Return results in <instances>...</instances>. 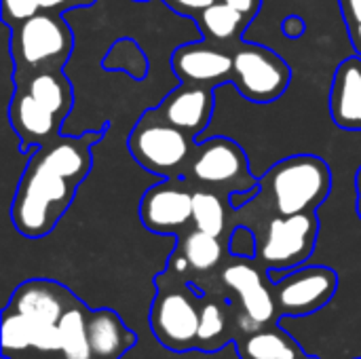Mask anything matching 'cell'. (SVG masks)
<instances>
[{"mask_svg":"<svg viewBox=\"0 0 361 359\" xmlns=\"http://www.w3.org/2000/svg\"><path fill=\"white\" fill-rule=\"evenodd\" d=\"M353 42H355L357 51L361 53V21L353 23Z\"/></svg>","mask_w":361,"mask_h":359,"instance_id":"836d02e7","label":"cell"},{"mask_svg":"<svg viewBox=\"0 0 361 359\" xmlns=\"http://www.w3.org/2000/svg\"><path fill=\"white\" fill-rule=\"evenodd\" d=\"M353 359H361V358H353Z\"/></svg>","mask_w":361,"mask_h":359,"instance_id":"f35d334b","label":"cell"},{"mask_svg":"<svg viewBox=\"0 0 361 359\" xmlns=\"http://www.w3.org/2000/svg\"><path fill=\"white\" fill-rule=\"evenodd\" d=\"M239 359H319L305 351L300 341L281 324L264 326L256 332L235 339Z\"/></svg>","mask_w":361,"mask_h":359,"instance_id":"5bb4252c","label":"cell"},{"mask_svg":"<svg viewBox=\"0 0 361 359\" xmlns=\"http://www.w3.org/2000/svg\"><path fill=\"white\" fill-rule=\"evenodd\" d=\"M176 4H180L182 8H188V11H205L207 6H212L216 0H173Z\"/></svg>","mask_w":361,"mask_h":359,"instance_id":"4dcf8cb0","label":"cell"},{"mask_svg":"<svg viewBox=\"0 0 361 359\" xmlns=\"http://www.w3.org/2000/svg\"><path fill=\"white\" fill-rule=\"evenodd\" d=\"M302 32H305V21H302L300 17L292 15V17H288V19L283 21V34H286V36L298 38V36H302Z\"/></svg>","mask_w":361,"mask_h":359,"instance_id":"f1b7e54d","label":"cell"},{"mask_svg":"<svg viewBox=\"0 0 361 359\" xmlns=\"http://www.w3.org/2000/svg\"><path fill=\"white\" fill-rule=\"evenodd\" d=\"M42 8H59V6H66L70 0H38Z\"/></svg>","mask_w":361,"mask_h":359,"instance_id":"d6a6232c","label":"cell"},{"mask_svg":"<svg viewBox=\"0 0 361 359\" xmlns=\"http://www.w3.org/2000/svg\"><path fill=\"white\" fill-rule=\"evenodd\" d=\"M269 275L252 262V258H237L233 264L224 267L222 284L237 296L239 307L235 315V332L250 334L264 326L279 324V311L273 294V284L269 288Z\"/></svg>","mask_w":361,"mask_h":359,"instance_id":"5b68a950","label":"cell"},{"mask_svg":"<svg viewBox=\"0 0 361 359\" xmlns=\"http://www.w3.org/2000/svg\"><path fill=\"white\" fill-rule=\"evenodd\" d=\"M317 241L315 214L277 216L271 220L258 245V260L267 271H292L313 256Z\"/></svg>","mask_w":361,"mask_h":359,"instance_id":"8992f818","label":"cell"},{"mask_svg":"<svg viewBox=\"0 0 361 359\" xmlns=\"http://www.w3.org/2000/svg\"><path fill=\"white\" fill-rule=\"evenodd\" d=\"M182 256L188 260V264H190L192 271H197V273H209L222 260V243H220V237L195 229L182 241Z\"/></svg>","mask_w":361,"mask_h":359,"instance_id":"7402d4cb","label":"cell"},{"mask_svg":"<svg viewBox=\"0 0 361 359\" xmlns=\"http://www.w3.org/2000/svg\"><path fill=\"white\" fill-rule=\"evenodd\" d=\"M99 138V133L93 135H82L78 140H61L53 144L49 150L38 154L49 167H53L57 174L66 176L72 182H80L91 165V144Z\"/></svg>","mask_w":361,"mask_h":359,"instance_id":"ac0fdd59","label":"cell"},{"mask_svg":"<svg viewBox=\"0 0 361 359\" xmlns=\"http://www.w3.org/2000/svg\"><path fill=\"white\" fill-rule=\"evenodd\" d=\"M129 148L133 159L144 169L163 176L176 171L190 152L186 131L173 127L167 121L148 123L146 118L133 129L129 138Z\"/></svg>","mask_w":361,"mask_h":359,"instance_id":"52a82bcc","label":"cell"},{"mask_svg":"<svg viewBox=\"0 0 361 359\" xmlns=\"http://www.w3.org/2000/svg\"><path fill=\"white\" fill-rule=\"evenodd\" d=\"M27 359H49V358H44V353H40L38 358H27Z\"/></svg>","mask_w":361,"mask_h":359,"instance_id":"d590c367","label":"cell"},{"mask_svg":"<svg viewBox=\"0 0 361 359\" xmlns=\"http://www.w3.org/2000/svg\"><path fill=\"white\" fill-rule=\"evenodd\" d=\"M357 188H360V195H361V169H360V174H357Z\"/></svg>","mask_w":361,"mask_h":359,"instance_id":"e575fe53","label":"cell"},{"mask_svg":"<svg viewBox=\"0 0 361 359\" xmlns=\"http://www.w3.org/2000/svg\"><path fill=\"white\" fill-rule=\"evenodd\" d=\"M80 300L61 284L49 279H30L17 286L4 309L23 315L38 326H57L59 320Z\"/></svg>","mask_w":361,"mask_h":359,"instance_id":"30bf717a","label":"cell"},{"mask_svg":"<svg viewBox=\"0 0 361 359\" xmlns=\"http://www.w3.org/2000/svg\"><path fill=\"white\" fill-rule=\"evenodd\" d=\"M76 182L57 174L40 157H34L21 178L13 201V224L27 239L49 235L74 197Z\"/></svg>","mask_w":361,"mask_h":359,"instance_id":"6da1fadb","label":"cell"},{"mask_svg":"<svg viewBox=\"0 0 361 359\" xmlns=\"http://www.w3.org/2000/svg\"><path fill=\"white\" fill-rule=\"evenodd\" d=\"M11 118L15 129L23 135L34 140H44L55 131L57 116L47 110L38 99H34L27 91L15 95L11 106Z\"/></svg>","mask_w":361,"mask_h":359,"instance_id":"d6986e66","label":"cell"},{"mask_svg":"<svg viewBox=\"0 0 361 359\" xmlns=\"http://www.w3.org/2000/svg\"><path fill=\"white\" fill-rule=\"evenodd\" d=\"M199 294L188 286L165 284L157 277V298L150 307V330L154 339L171 353H195L201 324Z\"/></svg>","mask_w":361,"mask_h":359,"instance_id":"3957f363","label":"cell"},{"mask_svg":"<svg viewBox=\"0 0 361 359\" xmlns=\"http://www.w3.org/2000/svg\"><path fill=\"white\" fill-rule=\"evenodd\" d=\"M140 216L152 233H176L192 220V195L171 180L161 182L142 197Z\"/></svg>","mask_w":361,"mask_h":359,"instance_id":"7c38bea8","label":"cell"},{"mask_svg":"<svg viewBox=\"0 0 361 359\" xmlns=\"http://www.w3.org/2000/svg\"><path fill=\"white\" fill-rule=\"evenodd\" d=\"M281 317H309L326 309L336 290L338 273L324 264H302L292 271H267Z\"/></svg>","mask_w":361,"mask_h":359,"instance_id":"277c9868","label":"cell"},{"mask_svg":"<svg viewBox=\"0 0 361 359\" xmlns=\"http://www.w3.org/2000/svg\"><path fill=\"white\" fill-rule=\"evenodd\" d=\"M87 313L89 309L78 303L57 324L59 332V355L66 359H93L87 336Z\"/></svg>","mask_w":361,"mask_h":359,"instance_id":"44dd1931","label":"cell"},{"mask_svg":"<svg viewBox=\"0 0 361 359\" xmlns=\"http://www.w3.org/2000/svg\"><path fill=\"white\" fill-rule=\"evenodd\" d=\"M173 70L188 83H212L228 78L235 70V61L224 51L205 44H186L173 53Z\"/></svg>","mask_w":361,"mask_h":359,"instance_id":"e0dca14e","label":"cell"},{"mask_svg":"<svg viewBox=\"0 0 361 359\" xmlns=\"http://www.w3.org/2000/svg\"><path fill=\"white\" fill-rule=\"evenodd\" d=\"M199 21L207 36L216 40H228L239 32L241 23L245 21V15L222 0V2H214L212 6H207L201 13Z\"/></svg>","mask_w":361,"mask_h":359,"instance_id":"cb8c5ba5","label":"cell"},{"mask_svg":"<svg viewBox=\"0 0 361 359\" xmlns=\"http://www.w3.org/2000/svg\"><path fill=\"white\" fill-rule=\"evenodd\" d=\"M330 112L338 127L361 131V57H349L336 68Z\"/></svg>","mask_w":361,"mask_h":359,"instance_id":"9a60e30c","label":"cell"},{"mask_svg":"<svg viewBox=\"0 0 361 359\" xmlns=\"http://www.w3.org/2000/svg\"><path fill=\"white\" fill-rule=\"evenodd\" d=\"M192 222H195V229L222 237L226 214H224V205L220 197L209 190L192 193Z\"/></svg>","mask_w":361,"mask_h":359,"instance_id":"d4e9b609","label":"cell"},{"mask_svg":"<svg viewBox=\"0 0 361 359\" xmlns=\"http://www.w3.org/2000/svg\"><path fill=\"white\" fill-rule=\"evenodd\" d=\"M40 2L38 0H2V17L6 23L11 21H25L34 15H38L40 11Z\"/></svg>","mask_w":361,"mask_h":359,"instance_id":"83f0119b","label":"cell"},{"mask_svg":"<svg viewBox=\"0 0 361 359\" xmlns=\"http://www.w3.org/2000/svg\"><path fill=\"white\" fill-rule=\"evenodd\" d=\"M87 336L93 359H123L137 345L135 332L110 309L87 313Z\"/></svg>","mask_w":361,"mask_h":359,"instance_id":"4fadbf2b","label":"cell"},{"mask_svg":"<svg viewBox=\"0 0 361 359\" xmlns=\"http://www.w3.org/2000/svg\"><path fill=\"white\" fill-rule=\"evenodd\" d=\"M231 343H235V336L228 332V311L216 300H205L201 305L197 353H218Z\"/></svg>","mask_w":361,"mask_h":359,"instance_id":"ffe728a7","label":"cell"},{"mask_svg":"<svg viewBox=\"0 0 361 359\" xmlns=\"http://www.w3.org/2000/svg\"><path fill=\"white\" fill-rule=\"evenodd\" d=\"M357 212H360V216H361V203H360V207H357Z\"/></svg>","mask_w":361,"mask_h":359,"instance_id":"8d00e7d4","label":"cell"},{"mask_svg":"<svg viewBox=\"0 0 361 359\" xmlns=\"http://www.w3.org/2000/svg\"><path fill=\"white\" fill-rule=\"evenodd\" d=\"M87 4H91V0H87Z\"/></svg>","mask_w":361,"mask_h":359,"instance_id":"74e56055","label":"cell"},{"mask_svg":"<svg viewBox=\"0 0 361 359\" xmlns=\"http://www.w3.org/2000/svg\"><path fill=\"white\" fill-rule=\"evenodd\" d=\"M226 4H231L233 8H237L243 15H254L258 11L260 0H224Z\"/></svg>","mask_w":361,"mask_h":359,"instance_id":"f546056e","label":"cell"},{"mask_svg":"<svg viewBox=\"0 0 361 359\" xmlns=\"http://www.w3.org/2000/svg\"><path fill=\"white\" fill-rule=\"evenodd\" d=\"M214 108L212 87H180L161 104V114L173 127L186 133H199L207 127Z\"/></svg>","mask_w":361,"mask_h":359,"instance_id":"2e32d148","label":"cell"},{"mask_svg":"<svg viewBox=\"0 0 361 359\" xmlns=\"http://www.w3.org/2000/svg\"><path fill=\"white\" fill-rule=\"evenodd\" d=\"M279 216L315 212L330 193V169L317 157H292L277 163L264 178Z\"/></svg>","mask_w":361,"mask_h":359,"instance_id":"7a4b0ae2","label":"cell"},{"mask_svg":"<svg viewBox=\"0 0 361 359\" xmlns=\"http://www.w3.org/2000/svg\"><path fill=\"white\" fill-rule=\"evenodd\" d=\"M192 176L212 186L233 184L237 190L256 188V180L247 174V159L243 150L226 138H214L201 146L192 161Z\"/></svg>","mask_w":361,"mask_h":359,"instance_id":"8fae6325","label":"cell"},{"mask_svg":"<svg viewBox=\"0 0 361 359\" xmlns=\"http://www.w3.org/2000/svg\"><path fill=\"white\" fill-rule=\"evenodd\" d=\"M345 11L351 23L361 21V0H345Z\"/></svg>","mask_w":361,"mask_h":359,"instance_id":"1f68e13d","label":"cell"},{"mask_svg":"<svg viewBox=\"0 0 361 359\" xmlns=\"http://www.w3.org/2000/svg\"><path fill=\"white\" fill-rule=\"evenodd\" d=\"M72 49L70 28L55 15L38 13L19 23L15 32V61L23 66H40L44 61L63 59Z\"/></svg>","mask_w":361,"mask_h":359,"instance_id":"9c48e42d","label":"cell"},{"mask_svg":"<svg viewBox=\"0 0 361 359\" xmlns=\"http://www.w3.org/2000/svg\"><path fill=\"white\" fill-rule=\"evenodd\" d=\"M59 359H66V358H59Z\"/></svg>","mask_w":361,"mask_h":359,"instance_id":"ab89813d","label":"cell"},{"mask_svg":"<svg viewBox=\"0 0 361 359\" xmlns=\"http://www.w3.org/2000/svg\"><path fill=\"white\" fill-rule=\"evenodd\" d=\"M27 93L55 116H61L66 114V110H70V85L53 72H40L32 76Z\"/></svg>","mask_w":361,"mask_h":359,"instance_id":"603a6c76","label":"cell"},{"mask_svg":"<svg viewBox=\"0 0 361 359\" xmlns=\"http://www.w3.org/2000/svg\"><path fill=\"white\" fill-rule=\"evenodd\" d=\"M258 237L254 231H250L247 226H237L233 233H231V239H228V250L235 258H258Z\"/></svg>","mask_w":361,"mask_h":359,"instance_id":"4316f807","label":"cell"},{"mask_svg":"<svg viewBox=\"0 0 361 359\" xmlns=\"http://www.w3.org/2000/svg\"><path fill=\"white\" fill-rule=\"evenodd\" d=\"M34 343V324L23 315H17L8 309L2 311V355L11 359L15 353L32 351Z\"/></svg>","mask_w":361,"mask_h":359,"instance_id":"484cf974","label":"cell"},{"mask_svg":"<svg viewBox=\"0 0 361 359\" xmlns=\"http://www.w3.org/2000/svg\"><path fill=\"white\" fill-rule=\"evenodd\" d=\"M233 61L237 87L252 102H273L286 91L290 83L288 63L271 49L245 47L235 53Z\"/></svg>","mask_w":361,"mask_h":359,"instance_id":"ba28073f","label":"cell"}]
</instances>
